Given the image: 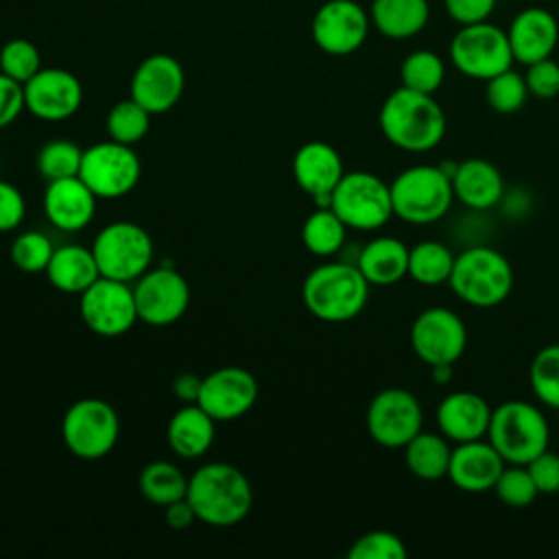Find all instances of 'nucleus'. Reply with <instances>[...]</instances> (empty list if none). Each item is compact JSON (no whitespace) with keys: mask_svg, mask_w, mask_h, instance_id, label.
I'll use <instances>...</instances> for the list:
<instances>
[{"mask_svg":"<svg viewBox=\"0 0 559 559\" xmlns=\"http://www.w3.org/2000/svg\"><path fill=\"white\" fill-rule=\"evenodd\" d=\"M378 122L393 146L411 153L430 151L445 135V114L435 96L404 85L384 98Z\"/></svg>","mask_w":559,"mask_h":559,"instance_id":"nucleus-1","label":"nucleus"},{"mask_svg":"<svg viewBox=\"0 0 559 559\" xmlns=\"http://www.w3.org/2000/svg\"><path fill=\"white\" fill-rule=\"evenodd\" d=\"M188 502L210 526H234L253 507L249 478L229 463H205L188 478Z\"/></svg>","mask_w":559,"mask_h":559,"instance_id":"nucleus-2","label":"nucleus"},{"mask_svg":"<svg viewBox=\"0 0 559 559\" xmlns=\"http://www.w3.org/2000/svg\"><path fill=\"white\" fill-rule=\"evenodd\" d=\"M369 286L356 264L328 262L306 275L301 299L312 317L325 323H345L367 306Z\"/></svg>","mask_w":559,"mask_h":559,"instance_id":"nucleus-3","label":"nucleus"},{"mask_svg":"<svg viewBox=\"0 0 559 559\" xmlns=\"http://www.w3.org/2000/svg\"><path fill=\"white\" fill-rule=\"evenodd\" d=\"M448 284L461 301L476 308H493L511 295L513 269L500 251L474 245L454 258Z\"/></svg>","mask_w":559,"mask_h":559,"instance_id":"nucleus-4","label":"nucleus"},{"mask_svg":"<svg viewBox=\"0 0 559 559\" xmlns=\"http://www.w3.org/2000/svg\"><path fill=\"white\" fill-rule=\"evenodd\" d=\"M389 188L393 216L413 225H428L443 218L454 201L452 177L443 166H411L402 170Z\"/></svg>","mask_w":559,"mask_h":559,"instance_id":"nucleus-5","label":"nucleus"},{"mask_svg":"<svg viewBox=\"0 0 559 559\" xmlns=\"http://www.w3.org/2000/svg\"><path fill=\"white\" fill-rule=\"evenodd\" d=\"M487 439L504 463L526 465L531 459L548 450L550 428L535 404L507 400L491 411Z\"/></svg>","mask_w":559,"mask_h":559,"instance_id":"nucleus-6","label":"nucleus"},{"mask_svg":"<svg viewBox=\"0 0 559 559\" xmlns=\"http://www.w3.org/2000/svg\"><path fill=\"white\" fill-rule=\"evenodd\" d=\"M330 207L347 227L373 231L393 216L391 188L373 173L352 170L332 190Z\"/></svg>","mask_w":559,"mask_h":559,"instance_id":"nucleus-7","label":"nucleus"},{"mask_svg":"<svg viewBox=\"0 0 559 559\" xmlns=\"http://www.w3.org/2000/svg\"><path fill=\"white\" fill-rule=\"evenodd\" d=\"M92 253L96 258L100 277L131 282L144 275L151 266L153 238L138 223L116 221L96 234Z\"/></svg>","mask_w":559,"mask_h":559,"instance_id":"nucleus-8","label":"nucleus"},{"mask_svg":"<svg viewBox=\"0 0 559 559\" xmlns=\"http://www.w3.org/2000/svg\"><path fill=\"white\" fill-rule=\"evenodd\" d=\"M450 61L454 68L478 81H487L513 66L507 31L489 20L461 26L450 39Z\"/></svg>","mask_w":559,"mask_h":559,"instance_id":"nucleus-9","label":"nucleus"},{"mask_svg":"<svg viewBox=\"0 0 559 559\" xmlns=\"http://www.w3.org/2000/svg\"><path fill=\"white\" fill-rule=\"evenodd\" d=\"M120 435L116 408L100 397L76 400L61 419V437L68 450L85 461L109 454Z\"/></svg>","mask_w":559,"mask_h":559,"instance_id":"nucleus-10","label":"nucleus"},{"mask_svg":"<svg viewBox=\"0 0 559 559\" xmlns=\"http://www.w3.org/2000/svg\"><path fill=\"white\" fill-rule=\"evenodd\" d=\"M140 173L142 166L135 151L109 138L83 151L79 177L98 199H120L135 188Z\"/></svg>","mask_w":559,"mask_h":559,"instance_id":"nucleus-11","label":"nucleus"},{"mask_svg":"<svg viewBox=\"0 0 559 559\" xmlns=\"http://www.w3.org/2000/svg\"><path fill=\"white\" fill-rule=\"evenodd\" d=\"M85 325L98 336H120L138 321L133 288L129 282L98 277L79 297Z\"/></svg>","mask_w":559,"mask_h":559,"instance_id":"nucleus-12","label":"nucleus"},{"mask_svg":"<svg viewBox=\"0 0 559 559\" xmlns=\"http://www.w3.org/2000/svg\"><path fill=\"white\" fill-rule=\"evenodd\" d=\"M424 424L419 400L400 386L382 389L367 406V430L384 448H404Z\"/></svg>","mask_w":559,"mask_h":559,"instance_id":"nucleus-13","label":"nucleus"},{"mask_svg":"<svg viewBox=\"0 0 559 559\" xmlns=\"http://www.w3.org/2000/svg\"><path fill=\"white\" fill-rule=\"evenodd\" d=\"M467 345V328L450 308H426L411 325V347L426 365H454Z\"/></svg>","mask_w":559,"mask_h":559,"instance_id":"nucleus-14","label":"nucleus"},{"mask_svg":"<svg viewBox=\"0 0 559 559\" xmlns=\"http://www.w3.org/2000/svg\"><path fill=\"white\" fill-rule=\"evenodd\" d=\"M371 28L369 11L356 0H328L312 17V39L319 50L332 57L356 52Z\"/></svg>","mask_w":559,"mask_h":559,"instance_id":"nucleus-15","label":"nucleus"},{"mask_svg":"<svg viewBox=\"0 0 559 559\" xmlns=\"http://www.w3.org/2000/svg\"><path fill=\"white\" fill-rule=\"evenodd\" d=\"M138 319L148 325H170L181 319L190 304V286L186 277L170 269H148L133 286Z\"/></svg>","mask_w":559,"mask_h":559,"instance_id":"nucleus-16","label":"nucleus"},{"mask_svg":"<svg viewBox=\"0 0 559 559\" xmlns=\"http://www.w3.org/2000/svg\"><path fill=\"white\" fill-rule=\"evenodd\" d=\"M258 380L245 367H221L201 380L197 404L216 421H231L253 408Z\"/></svg>","mask_w":559,"mask_h":559,"instance_id":"nucleus-17","label":"nucleus"},{"mask_svg":"<svg viewBox=\"0 0 559 559\" xmlns=\"http://www.w3.org/2000/svg\"><path fill=\"white\" fill-rule=\"evenodd\" d=\"M186 87L181 63L166 55H148L140 61L131 76V98L138 100L151 116L173 109Z\"/></svg>","mask_w":559,"mask_h":559,"instance_id":"nucleus-18","label":"nucleus"},{"mask_svg":"<svg viewBox=\"0 0 559 559\" xmlns=\"http://www.w3.org/2000/svg\"><path fill=\"white\" fill-rule=\"evenodd\" d=\"M26 109L39 120H66L74 116L83 103L81 81L63 68H41L24 83Z\"/></svg>","mask_w":559,"mask_h":559,"instance_id":"nucleus-19","label":"nucleus"},{"mask_svg":"<svg viewBox=\"0 0 559 559\" xmlns=\"http://www.w3.org/2000/svg\"><path fill=\"white\" fill-rule=\"evenodd\" d=\"M297 186L308 192L319 207H330V194L345 175L343 159L334 146L321 140L306 142L293 157Z\"/></svg>","mask_w":559,"mask_h":559,"instance_id":"nucleus-20","label":"nucleus"},{"mask_svg":"<svg viewBox=\"0 0 559 559\" xmlns=\"http://www.w3.org/2000/svg\"><path fill=\"white\" fill-rule=\"evenodd\" d=\"M513 61L528 66L533 61L552 57L559 41V22L544 7L522 9L507 28Z\"/></svg>","mask_w":559,"mask_h":559,"instance_id":"nucleus-21","label":"nucleus"},{"mask_svg":"<svg viewBox=\"0 0 559 559\" xmlns=\"http://www.w3.org/2000/svg\"><path fill=\"white\" fill-rule=\"evenodd\" d=\"M504 465V459L489 443V439L483 437L463 441L452 450L448 478L467 493H483L493 489Z\"/></svg>","mask_w":559,"mask_h":559,"instance_id":"nucleus-22","label":"nucleus"},{"mask_svg":"<svg viewBox=\"0 0 559 559\" xmlns=\"http://www.w3.org/2000/svg\"><path fill=\"white\" fill-rule=\"evenodd\" d=\"M491 411L487 400L472 391H454L439 402L437 424L448 441L463 443L487 437Z\"/></svg>","mask_w":559,"mask_h":559,"instance_id":"nucleus-23","label":"nucleus"},{"mask_svg":"<svg viewBox=\"0 0 559 559\" xmlns=\"http://www.w3.org/2000/svg\"><path fill=\"white\" fill-rule=\"evenodd\" d=\"M96 199L98 197L81 177L57 179L48 181L44 192V212L61 231H79L94 218Z\"/></svg>","mask_w":559,"mask_h":559,"instance_id":"nucleus-24","label":"nucleus"},{"mask_svg":"<svg viewBox=\"0 0 559 559\" xmlns=\"http://www.w3.org/2000/svg\"><path fill=\"white\" fill-rule=\"evenodd\" d=\"M454 197L472 210H489L504 197V179L500 170L480 157H469L454 166Z\"/></svg>","mask_w":559,"mask_h":559,"instance_id":"nucleus-25","label":"nucleus"},{"mask_svg":"<svg viewBox=\"0 0 559 559\" xmlns=\"http://www.w3.org/2000/svg\"><path fill=\"white\" fill-rule=\"evenodd\" d=\"M411 249L393 236L369 240L356 260V266L371 286H393L408 275Z\"/></svg>","mask_w":559,"mask_h":559,"instance_id":"nucleus-26","label":"nucleus"},{"mask_svg":"<svg viewBox=\"0 0 559 559\" xmlns=\"http://www.w3.org/2000/svg\"><path fill=\"white\" fill-rule=\"evenodd\" d=\"M214 424L216 419L197 402L181 406L166 428L170 450L181 459H199L214 441Z\"/></svg>","mask_w":559,"mask_h":559,"instance_id":"nucleus-27","label":"nucleus"},{"mask_svg":"<svg viewBox=\"0 0 559 559\" xmlns=\"http://www.w3.org/2000/svg\"><path fill=\"white\" fill-rule=\"evenodd\" d=\"M367 11L371 26L389 39L415 37L430 20L428 0H373Z\"/></svg>","mask_w":559,"mask_h":559,"instance_id":"nucleus-28","label":"nucleus"},{"mask_svg":"<svg viewBox=\"0 0 559 559\" xmlns=\"http://www.w3.org/2000/svg\"><path fill=\"white\" fill-rule=\"evenodd\" d=\"M44 273L57 290L74 295H81L100 277L92 247L85 249L79 245H66L55 249Z\"/></svg>","mask_w":559,"mask_h":559,"instance_id":"nucleus-29","label":"nucleus"},{"mask_svg":"<svg viewBox=\"0 0 559 559\" xmlns=\"http://www.w3.org/2000/svg\"><path fill=\"white\" fill-rule=\"evenodd\" d=\"M452 448L448 439L439 432H424L419 430L406 445H404V461L413 476L421 480H439L448 476Z\"/></svg>","mask_w":559,"mask_h":559,"instance_id":"nucleus-30","label":"nucleus"},{"mask_svg":"<svg viewBox=\"0 0 559 559\" xmlns=\"http://www.w3.org/2000/svg\"><path fill=\"white\" fill-rule=\"evenodd\" d=\"M454 253L448 245L437 240H421L411 247L408 275L421 286H439L450 280L454 266Z\"/></svg>","mask_w":559,"mask_h":559,"instance_id":"nucleus-31","label":"nucleus"},{"mask_svg":"<svg viewBox=\"0 0 559 559\" xmlns=\"http://www.w3.org/2000/svg\"><path fill=\"white\" fill-rule=\"evenodd\" d=\"M138 485L140 493L159 507L181 500L188 493V478L175 463L168 461H153L144 465Z\"/></svg>","mask_w":559,"mask_h":559,"instance_id":"nucleus-32","label":"nucleus"},{"mask_svg":"<svg viewBox=\"0 0 559 559\" xmlns=\"http://www.w3.org/2000/svg\"><path fill=\"white\" fill-rule=\"evenodd\" d=\"M347 225L332 207H317L301 227V240L314 255H334L345 242Z\"/></svg>","mask_w":559,"mask_h":559,"instance_id":"nucleus-33","label":"nucleus"},{"mask_svg":"<svg viewBox=\"0 0 559 559\" xmlns=\"http://www.w3.org/2000/svg\"><path fill=\"white\" fill-rule=\"evenodd\" d=\"M400 79L408 90L435 94L445 79V63L432 50H413L400 66Z\"/></svg>","mask_w":559,"mask_h":559,"instance_id":"nucleus-34","label":"nucleus"},{"mask_svg":"<svg viewBox=\"0 0 559 559\" xmlns=\"http://www.w3.org/2000/svg\"><path fill=\"white\" fill-rule=\"evenodd\" d=\"M107 133L111 140L122 142L133 146L135 142H140L151 127V114L131 96L124 100H118L105 120Z\"/></svg>","mask_w":559,"mask_h":559,"instance_id":"nucleus-35","label":"nucleus"},{"mask_svg":"<svg viewBox=\"0 0 559 559\" xmlns=\"http://www.w3.org/2000/svg\"><path fill=\"white\" fill-rule=\"evenodd\" d=\"M83 148L72 140L57 138L46 142L37 153V170L46 181L79 177Z\"/></svg>","mask_w":559,"mask_h":559,"instance_id":"nucleus-36","label":"nucleus"},{"mask_svg":"<svg viewBox=\"0 0 559 559\" xmlns=\"http://www.w3.org/2000/svg\"><path fill=\"white\" fill-rule=\"evenodd\" d=\"M535 397L550 408H559V343L542 347L528 369Z\"/></svg>","mask_w":559,"mask_h":559,"instance_id":"nucleus-37","label":"nucleus"},{"mask_svg":"<svg viewBox=\"0 0 559 559\" xmlns=\"http://www.w3.org/2000/svg\"><path fill=\"white\" fill-rule=\"evenodd\" d=\"M485 83H487V87H485L487 105L498 114L520 111L524 107L526 98L531 96L528 87H526V81H524V74L515 72L513 68L502 70L500 74L487 79Z\"/></svg>","mask_w":559,"mask_h":559,"instance_id":"nucleus-38","label":"nucleus"},{"mask_svg":"<svg viewBox=\"0 0 559 559\" xmlns=\"http://www.w3.org/2000/svg\"><path fill=\"white\" fill-rule=\"evenodd\" d=\"M41 70V55L28 39L15 37L0 48V72L15 79L17 83L31 81Z\"/></svg>","mask_w":559,"mask_h":559,"instance_id":"nucleus-39","label":"nucleus"},{"mask_svg":"<svg viewBox=\"0 0 559 559\" xmlns=\"http://www.w3.org/2000/svg\"><path fill=\"white\" fill-rule=\"evenodd\" d=\"M493 491L500 502H504L507 507H515V509L528 507L539 496L528 467L515 465V463L504 465V469L500 472V476L493 485Z\"/></svg>","mask_w":559,"mask_h":559,"instance_id":"nucleus-40","label":"nucleus"},{"mask_svg":"<svg viewBox=\"0 0 559 559\" xmlns=\"http://www.w3.org/2000/svg\"><path fill=\"white\" fill-rule=\"evenodd\" d=\"M52 253L55 247L41 231H22L11 245V260L24 273L46 271Z\"/></svg>","mask_w":559,"mask_h":559,"instance_id":"nucleus-41","label":"nucleus"},{"mask_svg":"<svg viewBox=\"0 0 559 559\" xmlns=\"http://www.w3.org/2000/svg\"><path fill=\"white\" fill-rule=\"evenodd\" d=\"M349 559H406V546L402 537L391 531H369L360 535L349 552Z\"/></svg>","mask_w":559,"mask_h":559,"instance_id":"nucleus-42","label":"nucleus"},{"mask_svg":"<svg viewBox=\"0 0 559 559\" xmlns=\"http://www.w3.org/2000/svg\"><path fill=\"white\" fill-rule=\"evenodd\" d=\"M524 81L531 96L550 100L559 94V63L552 57L533 61L526 66Z\"/></svg>","mask_w":559,"mask_h":559,"instance_id":"nucleus-43","label":"nucleus"},{"mask_svg":"<svg viewBox=\"0 0 559 559\" xmlns=\"http://www.w3.org/2000/svg\"><path fill=\"white\" fill-rule=\"evenodd\" d=\"M535 487L539 493H557L559 491V454L544 450L535 459L526 463Z\"/></svg>","mask_w":559,"mask_h":559,"instance_id":"nucleus-44","label":"nucleus"},{"mask_svg":"<svg viewBox=\"0 0 559 559\" xmlns=\"http://www.w3.org/2000/svg\"><path fill=\"white\" fill-rule=\"evenodd\" d=\"M443 9L456 24H476L489 20L496 9V0H443Z\"/></svg>","mask_w":559,"mask_h":559,"instance_id":"nucleus-45","label":"nucleus"},{"mask_svg":"<svg viewBox=\"0 0 559 559\" xmlns=\"http://www.w3.org/2000/svg\"><path fill=\"white\" fill-rule=\"evenodd\" d=\"M24 109V85L0 72V129L9 127Z\"/></svg>","mask_w":559,"mask_h":559,"instance_id":"nucleus-46","label":"nucleus"},{"mask_svg":"<svg viewBox=\"0 0 559 559\" xmlns=\"http://www.w3.org/2000/svg\"><path fill=\"white\" fill-rule=\"evenodd\" d=\"M26 214V203L22 192L7 181H0V231L15 229Z\"/></svg>","mask_w":559,"mask_h":559,"instance_id":"nucleus-47","label":"nucleus"},{"mask_svg":"<svg viewBox=\"0 0 559 559\" xmlns=\"http://www.w3.org/2000/svg\"><path fill=\"white\" fill-rule=\"evenodd\" d=\"M164 520L170 528L181 531V528H188L199 518H197L192 504L188 502V498H181V500H175L164 507Z\"/></svg>","mask_w":559,"mask_h":559,"instance_id":"nucleus-48","label":"nucleus"},{"mask_svg":"<svg viewBox=\"0 0 559 559\" xmlns=\"http://www.w3.org/2000/svg\"><path fill=\"white\" fill-rule=\"evenodd\" d=\"M201 380H203V378H199V376H194V373H179V376L175 378V382H173V391H175V395H177L179 400L192 404V402H197V397H199Z\"/></svg>","mask_w":559,"mask_h":559,"instance_id":"nucleus-49","label":"nucleus"},{"mask_svg":"<svg viewBox=\"0 0 559 559\" xmlns=\"http://www.w3.org/2000/svg\"><path fill=\"white\" fill-rule=\"evenodd\" d=\"M430 371H432V380L437 384H448L452 380V365H435V367H430Z\"/></svg>","mask_w":559,"mask_h":559,"instance_id":"nucleus-50","label":"nucleus"}]
</instances>
